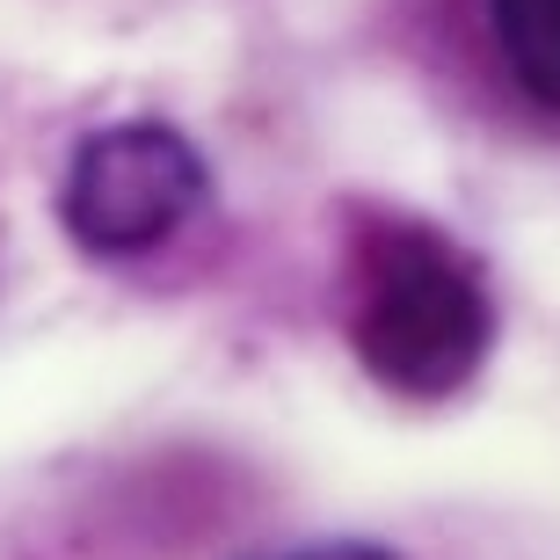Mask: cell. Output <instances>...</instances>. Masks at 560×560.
<instances>
[{
  "label": "cell",
  "instance_id": "obj_1",
  "mask_svg": "<svg viewBox=\"0 0 560 560\" xmlns=\"http://www.w3.org/2000/svg\"><path fill=\"white\" fill-rule=\"evenodd\" d=\"M350 350L400 400L466 394L495 350L488 277L422 219H372L350 262Z\"/></svg>",
  "mask_w": 560,
  "mask_h": 560
},
{
  "label": "cell",
  "instance_id": "obj_2",
  "mask_svg": "<svg viewBox=\"0 0 560 560\" xmlns=\"http://www.w3.org/2000/svg\"><path fill=\"white\" fill-rule=\"evenodd\" d=\"M211 189L205 153L161 117H131V125L88 131L66 161L59 183V226L81 255H145L175 241L197 219Z\"/></svg>",
  "mask_w": 560,
  "mask_h": 560
},
{
  "label": "cell",
  "instance_id": "obj_3",
  "mask_svg": "<svg viewBox=\"0 0 560 560\" xmlns=\"http://www.w3.org/2000/svg\"><path fill=\"white\" fill-rule=\"evenodd\" d=\"M488 30L510 81L560 117V0H488Z\"/></svg>",
  "mask_w": 560,
  "mask_h": 560
},
{
  "label": "cell",
  "instance_id": "obj_4",
  "mask_svg": "<svg viewBox=\"0 0 560 560\" xmlns=\"http://www.w3.org/2000/svg\"><path fill=\"white\" fill-rule=\"evenodd\" d=\"M291 560H394V553L372 539H328V546H306V553H291Z\"/></svg>",
  "mask_w": 560,
  "mask_h": 560
}]
</instances>
